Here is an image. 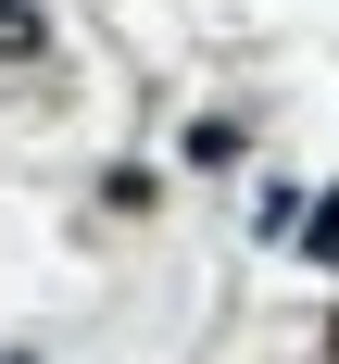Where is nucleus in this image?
<instances>
[{
	"label": "nucleus",
	"mask_w": 339,
	"mask_h": 364,
	"mask_svg": "<svg viewBox=\"0 0 339 364\" xmlns=\"http://www.w3.org/2000/svg\"><path fill=\"white\" fill-rule=\"evenodd\" d=\"M289 239H301L314 264H339V188H327V201H301V214H289Z\"/></svg>",
	"instance_id": "f257e3e1"
},
{
	"label": "nucleus",
	"mask_w": 339,
	"mask_h": 364,
	"mask_svg": "<svg viewBox=\"0 0 339 364\" xmlns=\"http://www.w3.org/2000/svg\"><path fill=\"white\" fill-rule=\"evenodd\" d=\"M327 364H339V327H327Z\"/></svg>",
	"instance_id": "20e7f679"
},
{
	"label": "nucleus",
	"mask_w": 339,
	"mask_h": 364,
	"mask_svg": "<svg viewBox=\"0 0 339 364\" xmlns=\"http://www.w3.org/2000/svg\"><path fill=\"white\" fill-rule=\"evenodd\" d=\"M0 364H38V352H26V339H13V352H0Z\"/></svg>",
	"instance_id": "7ed1b4c3"
},
{
	"label": "nucleus",
	"mask_w": 339,
	"mask_h": 364,
	"mask_svg": "<svg viewBox=\"0 0 339 364\" xmlns=\"http://www.w3.org/2000/svg\"><path fill=\"white\" fill-rule=\"evenodd\" d=\"M38 38H50V13H38V0H0V63H26Z\"/></svg>",
	"instance_id": "f03ea898"
}]
</instances>
